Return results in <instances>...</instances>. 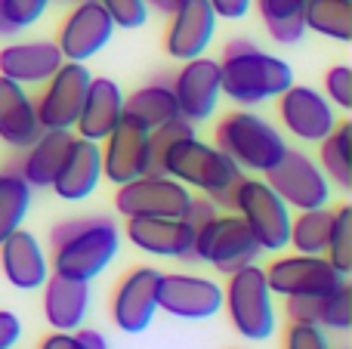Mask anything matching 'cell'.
Instances as JSON below:
<instances>
[{"label": "cell", "mask_w": 352, "mask_h": 349, "mask_svg": "<svg viewBox=\"0 0 352 349\" xmlns=\"http://www.w3.org/2000/svg\"><path fill=\"white\" fill-rule=\"evenodd\" d=\"M78 340L84 344L87 349H109V344H105V337L99 331H90V328H78Z\"/></svg>", "instance_id": "obj_45"}, {"label": "cell", "mask_w": 352, "mask_h": 349, "mask_svg": "<svg viewBox=\"0 0 352 349\" xmlns=\"http://www.w3.org/2000/svg\"><path fill=\"white\" fill-rule=\"evenodd\" d=\"M47 6H50V0H3L6 16H10V22L16 25L19 31L31 28V25L47 12Z\"/></svg>", "instance_id": "obj_37"}, {"label": "cell", "mask_w": 352, "mask_h": 349, "mask_svg": "<svg viewBox=\"0 0 352 349\" xmlns=\"http://www.w3.org/2000/svg\"><path fill=\"white\" fill-rule=\"evenodd\" d=\"M349 146H352V124L343 121L318 142V167L328 177V183H334L337 189L349 192L352 189V158H349Z\"/></svg>", "instance_id": "obj_28"}, {"label": "cell", "mask_w": 352, "mask_h": 349, "mask_svg": "<svg viewBox=\"0 0 352 349\" xmlns=\"http://www.w3.org/2000/svg\"><path fill=\"white\" fill-rule=\"evenodd\" d=\"M0 269L6 282L19 291H37L50 278V260L41 241L28 229H16L0 241Z\"/></svg>", "instance_id": "obj_20"}, {"label": "cell", "mask_w": 352, "mask_h": 349, "mask_svg": "<svg viewBox=\"0 0 352 349\" xmlns=\"http://www.w3.org/2000/svg\"><path fill=\"white\" fill-rule=\"evenodd\" d=\"M223 288V306L229 309L232 328L244 340H269L275 334V306L263 266L250 263L232 272Z\"/></svg>", "instance_id": "obj_6"}, {"label": "cell", "mask_w": 352, "mask_h": 349, "mask_svg": "<svg viewBox=\"0 0 352 349\" xmlns=\"http://www.w3.org/2000/svg\"><path fill=\"white\" fill-rule=\"evenodd\" d=\"M260 245H256L254 232L238 214L226 210L207 220L204 226L195 229V245H192V260L213 266L223 275L244 269V266L256 263L260 257Z\"/></svg>", "instance_id": "obj_7"}, {"label": "cell", "mask_w": 352, "mask_h": 349, "mask_svg": "<svg viewBox=\"0 0 352 349\" xmlns=\"http://www.w3.org/2000/svg\"><path fill=\"white\" fill-rule=\"evenodd\" d=\"M278 121L300 142H322L340 124L328 96L303 84H291L278 96Z\"/></svg>", "instance_id": "obj_13"}, {"label": "cell", "mask_w": 352, "mask_h": 349, "mask_svg": "<svg viewBox=\"0 0 352 349\" xmlns=\"http://www.w3.org/2000/svg\"><path fill=\"white\" fill-rule=\"evenodd\" d=\"M146 3H148V6H155V10H164V12H167V10L173 6V0H146Z\"/></svg>", "instance_id": "obj_47"}, {"label": "cell", "mask_w": 352, "mask_h": 349, "mask_svg": "<svg viewBox=\"0 0 352 349\" xmlns=\"http://www.w3.org/2000/svg\"><path fill=\"white\" fill-rule=\"evenodd\" d=\"M318 328H322V331H349L352 328V288H349V282L322 297V319H318Z\"/></svg>", "instance_id": "obj_33"}, {"label": "cell", "mask_w": 352, "mask_h": 349, "mask_svg": "<svg viewBox=\"0 0 352 349\" xmlns=\"http://www.w3.org/2000/svg\"><path fill=\"white\" fill-rule=\"evenodd\" d=\"M161 173L179 179L186 189H198L204 195L217 189H229L244 177V170L223 152V148L210 146V142L198 139V136H182L164 152L161 161Z\"/></svg>", "instance_id": "obj_3"}, {"label": "cell", "mask_w": 352, "mask_h": 349, "mask_svg": "<svg viewBox=\"0 0 352 349\" xmlns=\"http://www.w3.org/2000/svg\"><path fill=\"white\" fill-rule=\"evenodd\" d=\"M16 25L10 22V16H6V10H3V0H0V37H10V34H16Z\"/></svg>", "instance_id": "obj_46"}, {"label": "cell", "mask_w": 352, "mask_h": 349, "mask_svg": "<svg viewBox=\"0 0 352 349\" xmlns=\"http://www.w3.org/2000/svg\"><path fill=\"white\" fill-rule=\"evenodd\" d=\"M269 291L278 297H318L331 294L349 278L340 269L331 266L324 254H291V257H275L266 266Z\"/></svg>", "instance_id": "obj_9"}, {"label": "cell", "mask_w": 352, "mask_h": 349, "mask_svg": "<svg viewBox=\"0 0 352 349\" xmlns=\"http://www.w3.org/2000/svg\"><path fill=\"white\" fill-rule=\"evenodd\" d=\"M331 223H334L331 204L312 207V210H297V216H291L287 247H294V254H324L328 235H331Z\"/></svg>", "instance_id": "obj_30"}, {"label": "cell", "mask_w": 352, "mask_h": 349, "mask_svg": "<svg viewBox=\"0 0 352 349\" xmlns=\"http://www.w3.org/2000/svg\"><path fill=\"white\" fill-rule=\"evenodd\" d=\"M324 96L334 109L352 111V68L349 65H334L324 74Z\"/></svg>", "instance_id": "obj_35"}, {"label": "cell", "mask_w": 352, "mask_h": 349, "mask_svg": "<svg viewBox=\"0 0 352 349\" xmlns=\"http://www.w3.org/2000/svg\"><path fill=\"white\" fill-rule=\"evenodd\" d=\"M266 183L275 189V195L291 210H312L331 204V183L322 173V167L300 148H285L278 161L269 167Z\"/></svg>", "instance_id": "obj_8"}, {"label": "cell", "mask_w": 352, "mask_h": 349, "mask_svg": "<svg viewBox=\"0 0 352 349\" xmlns=\"http://www.w3.org/2000/svg\"><path fill=\"white\" fill-rule=\"evenodd\" d=\"M121 117H124V90L111 78H90L78 124H74L78 136L102 142L121 124Z\"/></svg>", "instance_id": "obj_23"}, {"label": "cell", "mask_w": 352, "mask_h": 349, "mask_svg": "<svg viewBox=\"0 0 352 349\" xmlns=\"http://www.w3.org/2000/svg\"><path fill=\"white\" fill-rule=\"evenodd\" d=\"M90 313V282L56 275L43 282V319L53 331H78Z\"/></svg>", "instance_id": "obj_24"}, {"label": "cell", "mask_w": 352, "mask_h": 349, "mask_svg": "<svg viewBox=\"0 0 352 349\" xmlns=\"http://www.w3.org/2000/svg\"><path fill=\"white\" fill-rule=\"evenodd\" d=\"M124 117H133L146 130H155L161 124L179 117L170 84H148L130 93V96H124Z\"/></svg>", "instance_id": "obj_27"}, {"label": "cell", "mask_w": 352, "mask_h": 349, "mask_svg": "<svg viewBox=\"0 0 352 349\" xmlns=\"http://www.w3.org/2000/svg\"><path fill=\"white\" fill-rule=\"evenodd\" d=\"M158 278L155 266H140L127 272L111 294V322L124 334H142L158 313Z\"/></svg>", "instance_id": "obj_16"}, {"label": "cell", "mask_w": 352, "mask_h": 349, "mask_svg": "<svg viewBox=\"0 0 352 349\" xmlns=\"http://www.w3.org/2000/svg\"><path fill=\"white\" fill-rule=\"evenodd\" d=\"M99 179H102V148H99V142L74 133L65 164L59 167L50 189H56L62 201H87L96 192Z\"/></svg>", "instance_id": "obj_21"}, {"label": "cell", "mask_w": 352, "mask_h": 349, "mask_svg": "<svg viewBox=\"0 0 352 349\" xmlns=\"http://www.w3.org/2000/svg\"><path fill=\"white\" fill-rule=\"evenodd\" d=\"M285 349H334L328 340V331L318 325H300L291 322L285 331Z\"/></svg>", "instance_id": "obj_36"}, {"label": "cell", "mask_w": 352, "mask_h": 349, "mask_svg": "<svg viewBox=\"0 0 352 349\" xmlns=\"http://www.w3.org/2000/svg\"><path fill=\"white\" fill-rule=\"evenodd\" d=\"M294 84V68L285 59L260 49L254 41L226 43L219 62V90L238 105H260L278 99Z\"/></svg>", "instance_id": "obj_1"}, {"label": "cell", "mask_w": 352, "mask_h": 349, "mask_svg": "<svg viewBox=\"0 0 352 349\" xmlns=\"http://www.w3.org/2000/svg\"><path fill=\"white\" fill-rule=\"evenodd\" d=\"M74 142V130H41L31 146H25V155L19 161L16 173L31 189H50L65 164V155Z\"/></svg>", "instance_id": "obj_26"}, {"label": "cell", "mask_w": 352, "mask_h": 349, "mask_svg": "<svg viewBox=\"0 0 352 349\" xmlns=\"http://www.w3.org/2000/svg\"><path fill=\"white\" fill-rule=\"evenodd\" d=\"M324 257L331 260L334 269H340L349 278V272H352V207L349 204L334 210V223H331Z\"/></svg>", "instance_id": "obj_32"}, {"label": "cell", "mask_w": 352, "mask_h": 349, "mask_svg": "<svg viewBox=\"0 0 352 349\" xmlns=\"http://www.w3.org/2000/svg\"><path fill=\"white\" fill-rule=\"evenodd\" d=\"M232 214H238L248 229L254 232L260 251L281 254L287 247L291 235V207L275 195V189L266 179L241 177L235 183V198H232Z\"/></svg>", "instance_id": "obj_5"}, {"label": "cell", "mask_w": 352, "mask_h": 349, "mask_svg": "<svg viewBox=\"0 0 352 349\" xmlns=\"http://www.w3.org/2000/svg\"><path fill=\"white\" fill-rule=\"evenodd\" d=\"M322 297H285V313L291 322H300V325H318L322 319Z\"/></svg>", "instance_id": "obj_38"}, {"label": "cell", "mask_w": 352, "mask_h": 349, "mask_svg": "<svg viewBox=\"0 0 352 349\" xmlns=\"http://www.w3.org/2000/svg\"><path fill=\"white\" fill-rule=\"evenodd\" d=\"M102 148V177L115 185L148 173V130L133 117H121L115 130L99 142Z\"/></svg>", "instance_id": "obj_18"}, {"label": "cell", "mask_w": 352, "mask_h": 349, "mask_svg": "<svg viewBox=\"0 0 352 349\" xmlns=\"http://www.w3.org/2000/svg\"><path fill=\"white\" fill-rule=\"evenodd\" d=\"M275 43H285V47H294V43L303 41L306 34V25H303V16L297 19H272V22H263Z\"/></svg>", "instance_id": "obj_39"}, {"label": "cell", "mask_w": 352, "mask_h": 349, "mask_svg": "<svg viewBox=\"0 0 352 349\" xmlns=\"http://www.w3.org/2000/svg\"><path fill=\"white\" fill-rule=\"evenodd\" d=\"M111 16L115 28H142L148 22V3L146 0H96Z\"/></svg>", "instance_id": "obj_34"}, {"label": "cell", "mask_w": 352, "mask_h": 349, "mask_svg": "<svg viewBox=\"0 0 352 349\" xmlns=\"http://www.w3.org/2000/svg\"><path fill=\"white\" fill-rule=\"evenodd\" d=\"M167 12H170V22H167V31H164L167 56L179 62L204 56L219 22L210 0H173V6Z\"/></svg>", "instance_id": "obj_14"}, {"label": "cell", "mask_w": 352, "mask_h": 349, "mask_svg": "<svg viewBox=\"0 0 352 349\" xmlns=\"http://www.w3.org/2000/svg\"><path fill=\"white\" fill-rule=\"evenodd\" d=\"M217 148H223L241 170L266 173L285 155L287 142L266 117L254 111H229L217 124Z\"/></svg>", "instance_id": "obj_4"}, {"label": "cell", "mask_w": 352, "mask_h": 349, "mask_svg": "<svg viewBox=\"0 0 352 349\" xmlns=\"http://www.w3.org/2000/svg\"><path fill=\"white\" fill-rule=\"evenodd\" d=\"M90 68L84 62H62L56 74L43 84L41 96L34 99L37 121L43 130H74L90 87Z\"/></svg>", "instance_id": "obj_11"}, {"label": "cell", "mask_w": 352, "mask_h": 349, "mask_svg": "<svg viewBox=\"0 0 352 349\" xmlns=\"http://www.w3.org/2000/svg\"><path fill=\"white\" fill-rule=\"evenodd\" d=\"M127 238L152 257L192 260L195 226L182 216H127Z\"/></svg>", "instance_id": "obj_19"}, {"label": "cell", "mask_w": 352, "mask_h": 349, "mask_svg": "<svg viewBox=\"0 0 352 349\" xmlns=\"http://www.w3.org/2000/svg\"><path fill=\"white\" fill-rule=\"evenodd\" d=\"M62 62L65 59H62L56 41L6 43L0 49V74L22 87H43Z\"/></svg>", "instance_id": "obj_22"}, {"label": "cell", "mask_w": 352, "mask_h": 349, "mask_svg": "<svg viewBox=\"0 0 352 349\" xmlns=\"http://www.w3.org/2000/svg\"><path fill=\"white\" fill-rule=\"evenodd\" d=\"M217 214H219L217 204H213L207 195H204V198H195V195H192V204H188V210H186V216H182V220H188L195 229H198V226H204L207 220H213Z\"/></svg>", "instance_id": "obj_42"}, {"label": "cell", "mask_w": 352, "mask_h": 349, "mask_svg": "<svg viewBox=\"0 0 352 349\" xmlns=\"http://www.w3.org/2000/svg\"><path fill=\"white\" fill-rule=\"evenodd\" d=\"M121 247V232L105 216H80L59 223L53 229V263L56 275H68L78 282H93L115 260Z\"/></svg>", "instance_id": "obj_2"}, {"label": "cell", "mask_w": 352, "mask_h": 349, "mask_svg": "<svg viewBox=\"0 0 352 349\" xmlns=\"http://www.w3.org/2000/svg\"><path fill=\"white\" fill-rule=\"evenodd\" d=\"M22 340V322L16 313L0 309V349H12Z\"/></svg>", "instance_id": "obj_41"}, {"label": "cell", "mask_w": 352, "mask_h": 349, "mask_svg": "<svg viewBox=\"0 0 352 349\" xmlns=\"http://www.w3.org/2000/svg\"><path fill=\"white\" fill-rule=\"evenodd\" d=\"M158 309L173 319L207 322L223 309V284L204 275L170 272L158 278Z\"/></svg>", "instance_id": "obj_12"}, {"label": "cell", "mask_w": 352, "mask_h": 349, "mask_svg": "<svg viewBox=\"0 0 352 349\" xmlns=\"http://www.w3.org/2000/svg\"><path fill=\"white\" fill-rule=\"evenodd\" d=\"M306 3H309V0H256V12H260L263 22H272V19H297V16H303Z\"/></svg>", "instance_id": "obj_40"}, {"label": "cell", "mask_w": 352, "mask_h": 349, "mask_svg": "<svg viewBox=\"0 0 352 349\" xmlns=\"http://www.w3.org/2000/svg\"><path fill=\"white\" fill-rule=\"evenodd\" d=\"M192 189L167 173H142L118 185L115 207L121 216H186Z\"/></svg>", "instance_id": "obj_10"}, {"label": "cell", "mask_w": 352, "mask_h": 349, "mask_svg": "<svg viewBox=\"0 0 352 349\" xmlns=\"http://www.w3.org/2000/svg\"><path fill=\"white\" fill-rule=\"evenodd\" d=\"M41 130L28 87L0 74V142L10 148H25L37 139Z\"/></svg>", "instance_id": "obj_25"}, {"label": "cell", "mask_w": 352, "mask_h": 349, "mask_svg": "<svg viewBox=\"0 0 352 349\" xmlns=\"http://www.w3.org/2000/svg\"><path fill=\"white\" fill-rule=\"evenodd\" d=\"M254 0H210L217 19H244L250 12Z\"/></svg>", "instance_id": "obj_43"}, {"label": "cell", "mask_w": 352, "mask_h": 349, "mask_svg": "<svg viewBox=\"0 0 352 349\" xmlns=\"http://www.w3.org/2000/svg\"><path fill=\"white\" fill-rule=\"evenodd\" d=\"M31 210V185L16 170L0 173V241L22 229Z\"/></svg>", "instance_id": "obj_31"}, {"label": "cell", "mask_w": 352, "mask_h": 349, "mask_svg": "<svg viewBox=\"0 0 352 349\" xmlns=\"http://www.w3.org/2000/svg\"><path fill=\"white\" fill-rule=\"evenodd\" d=\"M179 117L192 124H201L217 111V102L223 96L219 90V62L207 59V56H195V59L182 62L179 74L170 84Z\"/></svg>", "instance_id": "obj_17"}, {"label": "cell", "mask_w": 352, "mask_h": 349, "mask_svg": "<svg viewBox=\"0 0 352 349\" xmlns=\"http://www.w3.org/2000/svg\"><path fill=\"white\" fill-rule=\"evenodd\" d=\"M306 31H316L331 41H352V0H309L303 10Z\"/></svg>", "instance_id": "obj_29"}, {"label": "cell", "mask_w": 352, "mask_h": 349, "mask_svg": "<svg viewBox=\"0 0 352 349\" xmlns=\"http://www.w3.org/2000/svg\"><path fill=\"white\" fill-rule=\"evenodd\" d=\"M41 349H87L74 331H53L41 340Z\"/></svg>", "instance_id": "obj_44"}, {"label": "cell", "mask_w": 352, "mask_h": 349, "mask_svg": "<svg viewBox=\"0 0 352 349\" xmlns=\"http://www.w3.org/2000/svg\"><path fill=\"white\" fill-rule=\"evenodd\" d=\"M59 3H72L74 6V3H80V0H59Z\"/></svg>", "instance_id": "obj_48"}, {"label": "cell", "mask_w": 352, "mask_h": 349, "mask_svg": "<svg viewBox=\"0 0 352 349\" xmlns=\"http://www.w3.org/2000/svg\"><path fill=\"white\" fill-rule=\"evenodd\" d=\"M115 34V22L111 16L96 3V0H80L72 6L65 19L59 25V37H56V47H59L62 59L65 62H87L105 49V43Z\"/></svg>", "instance_id": "obj_15"}]
</instances>
